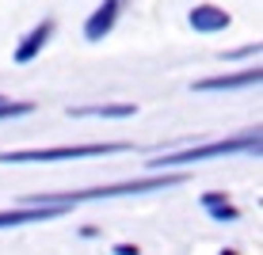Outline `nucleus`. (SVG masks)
<instances>
[{
	"label": "nucleus",
	"mask_w": 263,
	"mask_h": 255,
	"mask_svg": "<svg viewBox=\"0 0 263 255\" xmlns=\"http://www.w3.org/2000/svg\"><path fill=\"white\" fill-rule=\"evenodd\" d=\"M187 175L179 168L172 171H149L141 179H126V183H103V187H84V190H39L27 194V202H58V206H77V202H111V198H134V194H153V190H172L183 187Z\"/></svg>",
	"instance_id": "obj_1"
},
{
	"label": "nucleus",
	"mask_w": 263,
	"mask_h": 255,
	"mask_svg": "<svg viewBox=\"0 0 263 255\" xmlns=\"http://www.w3.org/2000/svg\"><path fill=\"white\" fill-rule=\"evenodd\" d=\"M263 152V138L259 130H240L233 138H217V141H202L191 145V149H179V152H164L157 160H145L149 171H172V168H191L198 160H225V156H259Z\"/></svg>",
	"instance_id": "obj_2"
},
{
	"label": "nucleus",
	"mask_w": 263,
	"mask_h": 255,
	"mask_svg": "<svg viewBox=\"0 0 263 255\" xmlns=\"http://www.w3.org/2000/svg\"><path fill=\"white\" fill-rule=\"evenodd\" d=\"M130 141H84V145H46V149H4L0 164H58V160H88V156H119L130 152Z\"/></svg>",
	"instance_id": "obj_3"
},
{
	"label": "nucleus",
	"mask_w": 263,
	"mask_h": 255,
	"mask_svg": "<svg viewBox=\"0 0 263 255\" xmlns=\"http://www.w3.org/2000/svg\"><path fill=\"white\" fill-rule=\"evenodd\" d=\"M263 69L259 65H244V69H229V72H214L191 84V92H244V88H259Z\"/></svg>",
	"instance_id": "obj_4"
},
{
	"label": "nucleus",
	"mask_w": 263,
	"mask_h": 255,
	"mask_svg": "<svg viewBox=\"0 0 263 255\" xmlns=\"http://www.w3.org/2000/svg\"><path fill=\"white\" fill-rule=\"evenodd\" d=\"M72 206L58 202H27L20 209H0V229H20V225H39V221H58L65 217Z\"/></svg>",
	"instance_id": "obj_5"
},
{
	"label": "nucleus",
	"mask_w": 263,
	"mask_h": 255,
	"mask_svg": "<svg viewBox=\"0 0 263 255\" xmlns=\"http://www.w3.org/2000/svg\"><path fill=\"white\" fill-rule=\"evenodd\" d=\"M187 27L198 34H221L233 27V15L225 12L221 4H195L191 12H187Z\"/></svg>",
	"instance_id": "obj_6"
},
{
	"label": "nucleus",
	"mask_w": 263,
	"mask_h": 255,
	"mask_svg": "<svg viewBox=\"0 0 263 255\" xmlns=\"http://www.w3.org/2000/svg\"><path fill=\"white\" fill-rule=\"evenodd\" d=\"M119 12H122V0H99L92 8V15L84 19V38L88 42H103L107 34L115 31V23H119Z\"/></svg>",
	"instance_id": "obj_7"
},
{
	"label": "nucleus",
	"mask_w": 263,
	"mask_h": 255,
	"mask_svg": "<svg viewBox=\"0 0 263 255\" xmlns=\"http://www.w3.org/2000/svg\"><path fill=\"white\" fill-rule=\"evenodd\" d=\"M50 38H53V19H42V23H34L31 31L20 38V46H15V65H31L34 57H39L42 50L50 46Z\"/></svg>",
	"instance_id": "obj_8"
},
{
	"label": "nucleus",
	"mask_w": 263,
	"mask_h": 255,
	"mask_svg": "<svg viewBox=\"0 0 263 255\" xmlns=\"http://www.w3.org/2000/svg\"><path fill=\"white\" fill-rule=\"evenodd\" d=\"M138 107L134 103H88V107H69V118H103V122H122L134 118Z\"/></svg>",
	"instance_id": "obj_9"
},
{
	"label": "nucleus",
	"mask_w": 263,
	"mask_h": 255,
	"mask_svg": "<svg viewBox=\"0 0 263 255\" xmlns=\"http://www.w3.org/2000/svg\"><path fill=\"white\" fill-rule=\"evenodd\" d=\"M202 209L214 217V221H225V225H229V221H240V206L233 202L225 190H206V194H202Z\"/></svg>",
	"instance_id": "obj_10"
},
{
	"label": "nucleus",
	"mask_w": 263,
	"mask_h": 255,
	"mask_svg": "<svg viewBox=\"0 0 263 255\" xmlns=\"http://www.w3.org/2000/svg\"><path fill=\"white\" fill-rule=\"evenodd\" d=\"M27 114H34V103H31V99H8V95H0V122L27 118Z\"/></svg>",
	"instance_id": "obj_11"
},
{
	"label": "nucleus",
	"mask_w": 263,
	"mask_h": 255,
	"mask_svg": "<svg viewBox=\"0 0 263 255\" xmlns=\"http://www.w3.org/2000/svg\"><path fill=\"white\" fill-rule=\"evenodd\" d=\"M244 57H259V42H248V46H240V50L221 53V61H244Z\"/></svg>",
	"instance_id": "obj_12"
},
{
	"label": "nucleus",
	"mask_w": 263,
	"mask_h": 255,
	"mask_svg": "<svg viewBox=\"0 0 263 255\" xmlns=\"http://www.w3.org/2000/svg\"><path fill=\"white\" fill-rule=\"evenodd\" d=\"M111 251H115V255H138L141 248H138V244H115Z\"/></svg>",
	"instance_id": "obj_13"
}]
</instances>
